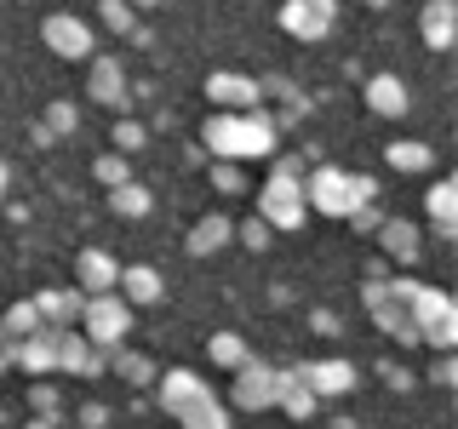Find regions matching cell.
Instances as JSON below:
<instances>
[{"label": "cell", "mask_w": 458, "mask_h": 429, "mask_svg": "<svg viewBox=\"0 0 458 429\" xmlns=\"http://www.w3.org/2000/svg\"><path fill=\"white\" fill-rule=\"evenodd\" d=\"M333 429H361V424H350V418H338V424H333Z\"/></svg>", "instance_id": "7dc6e473"}, {"label": "cell", "mask_w": 458, "mask_h": 429, "mask_svg": "<svg viewBox=\"0 0 458 429\" xmlns=\"http://www.w3.org/2000/svg\"><path fill=\"white\" fill-rule=\"evenodd\" d=\"M40 332V315H35V304H29V298H23V304H12L6 315H0V338H12V343H18V338H35Z\"/></svg>", "instance_id": "4dcf8cb0"}, {"label": "cell", "mask_w": 458, "mask_h": 429, "mask_svg": "<svg viewBox=\"0 0 458 429\" xmlns=\"http://www.w3.org/2000/svg\"><path fill=\"white\" fill-rule=\"evenodd\" d=\"M372 240H378L384 264H401V269H412V264L424 257V229L412 223V218H384Z\"/></svg>", "instance_id": "4fadbf2b"}, {"label": "cell", "mask_w": 458, "mask_h": 429, "mask_svg": "<svg viewBox=\"0 0 458 429\" xmlns=\"http://www.w3.org/2000/svg\"><path fill=\"white\" fill-rule=\"evenodd\" d=\"M12 366H18V372H29V378H52V372H57L52 326H40L35 338H18V349H12Z\"/></svg>", "instance_id": "603a6c76"}, {"label": "cell", "mask_w": 458, "mask_h": 429, "mask_svg": "<svg viewBox=\"0 0 458 429\" xmlns=\"http://www.w3.org/2000/svg\"><path fill=\"white\" fill-rule=\"evenodd\" d=\"M235 240L247 252H269V240H276V229H269L264 218H247V223H235Z\"/></svg>", "instance_id": "e575fe53"}, {"label": "cell", "mask_w": 458, "mask_h": 429, "mask_svg": "<svg viewBox=\"0 0 458 429\" xmlns=\"http://www.w3.org/2000/svg\"><path fill=\"white\" fill-rule=\"evenodd\" d=\"M298 372H304V383L315 390V400H338L355 390V361H344V355H327V361H298Z\"/></svg>", "instance_id": "5bb4252c"}, {"label": "cell", "mask_w": 458, "mask_h": 429, "mask_svg": "<svg viewBox=\"0 0 458 429\" xmlns=\"http://www.w3.org/2000/svg\"><path fill=\"white\" fill-rule=\"evenodd\" d=\"M350 223L361 229V235H378V223H384V206H378V200H367V206H355V212H350Z\"/></svg>", "instance_id": "74e56055"}, {"label": "cell", "mask_w": 458, "mask_h": 429, "mask_svg": "<svg viewBox=\"0 0 458 429\" xmlns=\"http://www.w3.org/2000/svg\"><path fill=\"white\" fill-rule=\"evenodd\" d=\"M424 218H429V229H436V240H453V235H458V183H453V178L429 183Z\"/></svg>", "instance_id": "7402d4cb"}, {"label": "cell", "mask_w": 458, "mask_h": 429, "mask_svg": "<svg viewBox=\"0 0 458 429\" xmlns=\"http://www.w3.org/2000/svg\"><path fill=\"white\" fill-rule=\"evenodd\" d=\"M419 35H424V46H429V52H447L453 40H458V0H424V12H419Z\"/></svg>", "instance_id": "d6986e66"}, {"label": "cell", "mask_w": 458, "mask_h": 429, "mask_svg": "<svg viewBox=\"0 0 458 429\" xmlns=\"http://www.w3.org/2000/svg\"><path fill=\"white\" fill-rule=\"evenodd\" d=\"M252 218H264L276 235H293V229L310 223V206H304V161L298 155H281L276 166H269L264 189H258V212Z\"/></svg>", "instance_id": "7a4b0ae2"}, {"label": "cell", "mask_w": 458, "mask_h": 429, "mask_svg": "<svg viewBox=\"0 0 458 429\" xmlns=\"http://www.w3.org/2000/svg\"><path fill=\"white\" fill-rule=\"evenodd\" d=\"M361 6H372V12H384V6H390V0H361Z\"/></svg>", "instance_id": "bcb514c9"}, {"label": "cell", "mask_w": 458, "mask_h": 429, "mask_svg": "<svg viewBox=\"0 0 458 429\" xmlns=\"http://www.w3.org/2000/svg\"><path fill=\"white\" fill-rule=\"evenodd\" d=\"M361 304L372 315V326H378L390 343H401V349H419V326H412V315H407V298H401L390 281H361Z\"/></svg>", "instance_id": "8992f818"}, {"label": "cell", "mask_w": 458, "mask_h": 429, "mask_svg": "<svg viewBox=\"0 0 458 429\" xmlns=\"http://www.w3.org/2000/svg\"><path fill=\"white\" fill-rule=\"evenodd\" d=\"M109 212H114V218H126V223H143L155 212V195L132 178V183H121V189H109Z\"/></svg>", "instance_id": "4316f807"}, {"label": "cell", "mask_w": 458, "mask_h": 429, "mask_svg": "<svg viewBox=\"0 0 458 429\" xmlns=\"http://www.w3.org/2000/svg\"><path fill=\"white\" fill-rule=\"evenodd\" d=\"M212 189H218V195H241V189H247L241 166H229V161H212Z\"/></svg>", "instance_id": "d590c367"}, {"label": "cell", "mask_w": 458, "mask_h": 429, "mask_svg": "<svg viewBox=\"0 0 458 429\" xmlns=\"http://www.w3.org/2000/svg\"><path fill=\"white\" fill-rule=\"evenodd\" d=\"M92 178L104 183V189H121V183H132V161H126V155H98Z\"/></svg>", "instance_id": "836d02e7"}, {"label": "cell", "mask_w": 458, "mask_h": 429, "mask_svg": "<svg viewBox=\"0 0 458 429\" xmlns=\"http://www.w3.org/2000/svg\"><path fill=\"white\" fill-rule=\"evenodd\" d=\"M276 390H281V366H269V361H241L229 372V407L235 412H269Z\"/></svg>", "instance_id": "52a82bcc"}, {"label": "cell", "mask_w": 458, "mask_h": 429, "mask_svg": "<svg viewBox=\"0 0 458 429\" xmlns=\"http://www.w3.org/2000/svg\"><path fill=\"white\" fill-rule=\"evenodd\" d=\"M384 378H390V390H412V378L401 366H384Z\"/></svg>", "instance_id": "b9f144b4"}, {"label": "cell", "mask_w": 458, "mask_h": 429, "mask_svg": "<svg viewBox=\"0 0 458 429\" xmlns=\"http://www.w3.org/2000/svg\"><path fill=\"white\" fill-rule=\"evenodd\" d=\"M429 383H436V390H453V383H458V361H453V355H436V372H429Z\"/></svg>", "instance_id": "f35d334b"}, {"label": "cell", "mask_w": 458, "mask_h": 429, "mask_svg": "<svg viewBox=\"0 0 458 429\" xmlns=\"http://www.w3.org/2000/svg\"><path fill=\"white\" fill-rule=\"evenodd\" d=\"M52 349H57V372H69V378H98V372H109V355L92 349L75 326H52Z\"/></svg>", "instance_id": "7c38bea8"}, {"label": "cell", "mask_w": 458, "mask_h": 429, "mask_svg": "<svg viewBox=\"0 0 458 429\" xmlns=\"http://www.w3.org/2000/svg\"><path fill=\"white\" fill-rule=\"evenodd\" d=\"M114 281H121V264H114L109 247H86L75 257V286L86 298H92V292H114Z\"/></svg>", "instance_id": "2e32d148"}, {"label": "cell", "mask_w": 458, "mask_h": 429, "mask_svg": "<svg viewBox=\"0 0 458 429\" xmlns=\"http://www.w3.org/2000/svg\"><path fill=\"white\" fill-rule=\"evenodd\" d=\"M6 189H12V166L0 161V200H6Z\"/></svg>", "instance_id": "ee69618b"}, {"label": "cell", "mask_w": 458, "mask_h": 429, "mask_svg": "<svg viewBox=\"0 0 458 429\" xmlns=\"http://www.w3.org/2000/svg\"><path fill=\"white\" fill-rule=\"evenodd\" d=\"M195 257H218L224 247H235V218L229 212H207V218H195L190 229V240H183Z\"/></svg>", "instance_id": "44dd1931"}, {"label": "cell", "mask_w": 458, "mask_h": 429, "mask_svg": "<svg viewBox=\"0 0 458 429\" xmlns=\"http://www.w3.org/2000/svg\"><path fill=\"white\" fill-rule=\"evenodd\" d=\"M276 23L293 40H327L338 29V0H281Z\"/></svg>", "instance_id": "30bf717a"}, {"label": "cell", "mask_w": 458, "mask_h": 429, "mask_svg": "<svg viewBox=\"0 0 458 429\" xmlns=\"http://www.w3.org/2000/svg\"><path fill=\"white\" fill-rule=\"evenodd\" d=\"M86 97L92 109H132V80H126V63L109 52H92V69H86Z\"/></svg>", "instance_id": "9c48e42d"}, {"label": "cell", "mask_w": 458, "mask_h": 429, "mask_svg": "<svg viewBox=\"0 0 458 429\" xmlns=\"http://www.w3.org/2000/svg\"><path fill=\"white\" fill-rule=\"evenodd\" d=\"M29 304H35L40 326H75V321H81L86 292H81V286H47V292H35Z\"/></svg>", "instance_id": "ac0fdd59"}, {"label": "cell", "mask_w": 458, "mask_h": 429, "mask_svg": "<svg viewBox=\"0 0 458 429\" xmlns=\"http://www.w3.org/2000/svg\"><path fill=\"white\" fill-rule=\"evenodd\" d=\"M276 138H281V126L269 121L264 109H247V114L212 109L207 126H200V155H218V161H229V166H241V161H276Z\"/></svg>", "instance_id": "6da1fadb"}, {"label": "cell", "mask_w": 458, "mask_h": 429, "mask_svg": "<svg viewBox=\"0 0 458 429\" xmlns=\"http://www.w3.org/2000/svg\"><path fill=\"white\" fill-rule=\"evenodd\" d=\"M75 332L92 343V349H121L126 332H132V304H126L121 292H92L81 304V321H75Z\"/></svg>", "instance_id": "5b68a950"}, {"label": "cell", "mask_w": 458, "mask_h": 429, "mask_svg": "<svg viewBox=\"0 0 458 429\" xmlns=\"http://www.w3.org/2000/svg\"><path fill=\"white\" fill-rule=\"evenodd\" d=\"M367 200H378V178H367V172H344V166L304 172V206L321 212V218H350Z\"/></svg>", "instance_id": "3957f363"}, {"label": "cell", "mask_w": 458, "mask_h": 429, "mask_svg": "<svg viewBox=\"0 0 458 429\" xmlns=\"http://www.w3.org/2000/svg\"><path fill=\"white\" fill-rule=\"evenodd\" d=\"M114 292H121L132 309H149V304H161V298H166V281H161V269H155V264H121Z\"/></svg>", "instance_id": "9a60e30c"}, {"label": "cell", "mask_w": 458, "mask_h": 429, "mask_svg": "<svg viewBox=\"0 0 458 429\" xmlns=\"http://www.w3.org/2000/svg\"><path fill=\"white\" fill-rule=\"evenodd\" d=\"M109 372L114 378H126V383H138V390H155V378H161V372H155V361L143 349H109Z\"/></svg>", "instance_id": "484cf974"}, {"label": "cell", "mask_w": 458, "mask_h": 429, "mask_svg": "<svg viewBox=\"0 0 458 429\" xmlns=\"http://www.w3.org/2000/svg\"><path fill=\"white\" fill-rule=\"evenodd\" d=\"M172 424H178V429H229V407H224V400L207 390V395L183 400V407L172 412Z\"/></svg>", "instance_id": "d4e9b609"}, {"label": "cell", "mask_w": 458, "mask_h": 429, "mask_svg": "<svg viewBox=\"0 0 458 429\" xmlns=\"http://www.w3.org/2000/svg\"><path fill=\"white\" fill-rule=\"evenodd\" d=\"M207 355H212V366H229V372H235L241 361H252V355H247V338H241V332H212V338H207Z\"/></svg>", "instance_id": "f546056e"}, {"label": "cell", "mask_w": 458, "mask_h": 429, "mask_svg": "<svg viewBox=\"0 0 458 429\" xmlns=\"http://www.w3.org/2000/svg\"><path fill=\"white\" fill-rule=\"evenodd\" d=\"M143 143H149V126H143L138 114H121V121H114V155H126V161H132Z\"/></svg>", "instance_id": "d6a6232c"}, {"label": "cell", "mask_w": 458, "mask_h": 429, "mask_svg": "<svg viewBox=\"0 0 458 429\" xmlns=\"http://www.w3.org/2000/svg\"><path fill=\"white\" fill-rule=\"evenodd\" d=\"M401 298H407V315L419 326V343H429L436 355H453L458 349V304L441 286H424V281H390Z\"/></svg>", "instance_id": "277c9868"}, {"label": "cell", "mask_w": 458, "mask_h": 429, "mask_svg": "<svg viewBox=\"0 0 458 429\" xmlns=\"http://www.w3.org/2000/svg\"><path fill=\"white\" fill-rule=\"evenodd\" d=\"M384 161H390L395 172H429V166H436V149L419 143V138H395L390 149H384Z\"/></svg>", "instance_id": "83f0119b"}, {"label": "cell", "mask_w": 458, "mask_h": 429, "mask_svg": "<svg viewBox=\"0 0 458 429\" xmlns=\"http://www.w3.org/2000/svg\"><path fill=\"white\" fill-rule=\"evenodd\" d=\"M98 23H104L109 35H132V29H138V6H132V0H98Z\"/></svg>", "instance_id": "1f68e13d"}, {"label": "cell", "mask_w": 458, "mask_h": 429, "mask_svg": "<svg viewBox=\"0 0 458 429\" xmlns=\"http://www.w3.org/2000/svg\"><path fill=\"white\" fill-rule=\"evenodd\" d=\"M29 407H35V418H57V390L47 378L35 383V390H29Z\"/></svg>", "instance_id": "8d00e7d4"}, {"label": "cell", "mask_w": 458, "mask_h": 429, "mask_svg": "<svg viewBox=\"0 0 458 429\" xmlns=\"http://www.w3.org/2000/svg\"><path fill=\"white\" fill-rule=\"evenodd\" d=\"M276 407L286 412V418H315V412H321V400H315V390L304 383V372H298V366H281Z\"/></svg>", "instance_id": "cb8c5ba5"}, {"label": "cell", "mask_w": 458, "mask_h": 429, "mask_svg": "<svg viewBox=\"0 0 458 429\" xmlns=\"http://www.w3.org/2000/svg\"><path fill=\"white\" fill-rule=\"evenodd\" d=\"M40 40H47V52H57L64 63H86V57L98 52V29L75 18V12H52L47 23H40Z\"/></svg>", "instance_id": "ba28073f"}, {"label": "cell", "mask_w": 458, "mask_h": 429, "mask_svg": "<svg viewBox=\"0 0 458 429\" xmlns=\"http://www.w3.org/2000/svg\"><path fill=\"white\" fill-rule=\"evenodd\" d=\"M207 104L224 109V114H247V109L264 104V86L252 75H235V69H212L207 75Z\"/></svg>", "instance_id": "8fae6325"}, {"label": "cell", "mask_w": 458, "mask_h": 429, "mask_svg": "<svg viewBox=\"0 0 458 429\" xmlns=\"http://www.w3.org/2000/svg\"><path fill=\"white\" fill-rule=\"evenodd\" d=\"M12 349H18V343H12V338H0V372H12Z\"/></svg>", "instance_id": "7bdbcfd3"}, {"label": "cell", "mask_w": 458, "mask_h": 429, "mask_svg": "<svg viewBox=\"0 0 458 429\" xmlns=\"http://www.w3.org/2000/svg\"><path fill=\"white\" fill-rule=\"evenodd\" d=\"M361 97H367L372 114H384V121L412 114V92H407V80H401V75H372V80L361 86Z\"/></svg>", "instance_id": "e0dca14e"}, {"label": "cell", "mask_w": 458, "mask_h": 429, "mask_svg": "<svg viewBox=\"0 0 458 429\" xmlns=\"http://www.w3.org/2000/svg\"><path fill=\"white\" fill-rule=\"evenodd\" d=\"M81 424H86V429H104V424H109V407H98V400H86V407H81Z\"/></svg>", "instance_id": "ab89813d"}, {"label": "cell", "mask_w": 458, "mask_h": 429, "mask_svg": "<svg viewBox=\"0 0 458 429\" xmlns=\"http://www.w3.org/2000/svg\"><path fill=\"white\" fill-rule=\"evenodd\" d=\"M29 429H57V418H29Z\"/></svg>", "instance_id": "f6af8a7d"}, {"label": "cell", "mask_w": 458, "mask_h": 429, "mask_svg": "<svg viewBox=\"0 0 458 429\" xmlns=\"http://www.w3.org/2000/svg\"><path fill=\"white\" fill-rule=\"evenodd\" d=\"M207 390H212V383L200 378V372H190V366H172V372H161V378H155V400H161L166 418L183 407V400H195V395H207Z\"/></svg>", "instance_id": "ffe728a7"}, {"label": "cell", "mask_w": 458, "mask_h": 429, "mask_svg": "<svg viewBox=\"0 0 458 429\" xmlns=\"http://www.w3.org/2000/svg\"><path fill=\"white\" fill-rule=\"evenodd\" d=\"M310 326H315V332H327V338H333V332H338V315H333V309H310Z\"/></svg>", "instance_id": "60d3db41"}, {"label": "cell", "mask_w": 458, "mask_h": 429, "mask_svg": "<svg viewBox=\"0 0 458 429\" xmlns=\"http://www.w3.org/2000/svg\"><path fill=\"white\" fill-rule=\"evenodd\" d=\"M75 126H81V109L57 97V104H47V121L35 126V138H40V143H52V138H69V132H75Z\"/></svg>", "instance_id": "f1b7e54d"}]
</instances>
